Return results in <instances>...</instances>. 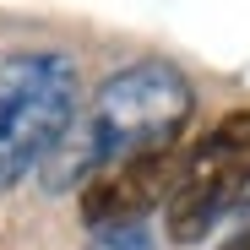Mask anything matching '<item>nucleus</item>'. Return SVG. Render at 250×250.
Masks as SVG:
<instances>
[{"label":"nucleus","instance_id":"nucleus-3","mask_svg":"<svg viewBox=\"0 0 250 250\" xmlns=\"http://www.w3.org/2000/svg\"><path fill=\"white\" fill-rule=\"evenodd\" d=\"M245 201H250V109H234L185 152L174 190L163 201V234L174 245H201Z\"/></svg>","mask_w":250,"mask_h":250},{"label":"nucleus","instance_id":"nucleus-4","mask_svg":"<svg viewBox=\"0 0 250 250\" xmlns=\"http://www.w3.org/2000/svg\"><path fill=\"white\" fill-rule=\"evenodd\" d=\"M185 163V147H158V152H142V158H125V163H109L98 169L87 185H82V201L76 212L87 229H131L142 223L152 207L169 201L174 190V174Z\"/></svg>","mask_w":250,"mask_h":250},{"label":"nucleus","instance_id":"nucleus-2","mask_svg":"<svg viewBox=\"0 0 250 250\" xmlns=\"http://www.w3.org/2000/svg\"><path fill=\"white\" fill-rule=\"evenodd\" d=\"M76 125V65L65 55L0 60V190L44 169Z\"/></svg>","mask_w":250,"mask_h":250},{"label":"nucleus","instance_id":"nucleus-1","mask_svg":"<svg viewBox=\"0 0 250 250\" xmlns=\"http://www.w3.org/2000/svg\"><path fill=\"white\" fill-rule=\"evenodd\" d=\"M190 109H196L190 82L169 60H136V65L114 71L98 87V98L87 104V114H76L65 142L55 147V158L44 163V185L82 190L109 163L142 158L158 147H180Z\"/></svg>","mask_w":250,"mask_h":250},{"label":"nucleus","instance_id":"nucleus-5","mask_svg":"<svg viewBox=\"0 0 250 250\" xmlns=\"http://www.w3.org/2000/svg\"><path fill=\"white\" fill-rule=\"evenodd\" d=\"M218 250H250V229H245V234H234V239H229V245H218Z\"/></svg>","mask_w":250,"mask_h":250}]
</instances>
